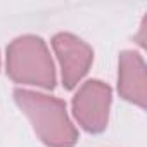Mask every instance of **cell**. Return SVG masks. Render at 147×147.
Masks as SVG:
<instances>
[{"label":"cell","instance_id":"1","mask_svg":"<svg viewBox=\"0 0 147 147\" xmlns=\"http://www.w3.org/2000/svg\"><path fill=\"white\" fill-rule=\"evenodd\" d=\"M14 100L30 119L36 137L49 147H75L78 131L71 123L64 100L28 90L16 88Z\"/></svg>","mask_w":147,"mask_h":147},{"label":"cell","instance_id":"2","mask_svg":"<svg viewBox=\"0 0 147 147\" xmlns=\"http://www.w3.org/2000/svg\"><path fill=\"white\" fill-rule=\"evenodd\" d=\"M5 67L14 83L43 90H52L55 87L57 76L50 50L36 35H23L9 43Z\"/></svg>","mask_w":147,"mask_h":147},{"label":"cell","instance_id":"3","mask_svg":"<svg viewBox=\"0 0 147 147\" xmlns=\"http://www.w3.org/2000/svg\"><path fill=\"white\" fill-rule=\"evenodd\" d=\"M111 102V87L100 80H88L73 97V116L85 131L99 133L107 126Z\"/></svg>","mask_w":147,"mask_h":147},{"label":"cell","instance_id":"4","mask_svg":"<svg viewBox=\"0 0 147 147\" xmlns=\"http://www.w3.org/2000/svg\"><path fill=\"white\" fill-rule=\"evenodd\" d=\"M52 49L61 64V78L64 88H76L94 62L92 47L71 33H57L52 38Z\"/></svg>","mask_w":147,"mask_h":147},{"label":"cell","instance_id":"5","mask_svg":"<svg viewBox=\"0 0 147 147\" xmlns=\"http://www.w3.org/2000/svg\"><path fill=\"white\" fill-rule=\"evenodd\" d=\"M118 92L125 100L142 109L147 104V67L144 57L135 50H123L119 54Z\"/></svg>","mask_w":147,"mask_h":147}]
</instances>
